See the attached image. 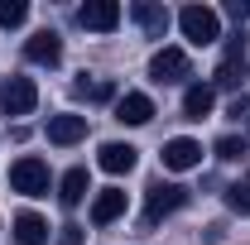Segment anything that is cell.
Here are the masks:
<instances>
[{"mask_svg": "<svg viewBox=\"0 0 250 245\" xmlns=\"http://www.w3.org/2000/svg\"><path fill=\"white\" fill-rule=\"evenodd\" d=\"M226 15H231V20L241 24V20H246V15H250V5H246V0H231V5H226Z\"/></svg>", "mask_w": 250, "mask_h": 245, "instance_id": "cell-22", "label": "cell"}, {"mask_svg": "<svg viewBox=\"0 0 250 245\" xmlns=\"http://www.w3.org/2000/svg\"><path fill=\"white\" fill-rule=\"evenodd\" d=\"M87 192H92L87 168H67V173H62V183H58V202H62V207H77Z\"/></svg>", "mask_w": 250, "mask_h": 245, "instance_id": "cell-17", "label": "cell"}, {"mask_svg": "<svg viewBox=\"0 0 250 245\" xmlns=\"http://www.w3.org/2000/svg\"><path fill=\"white\" fill-rule=\"evenodd\" d=\"M178 29L192 48H207V43H217L221 39V15L212 5H183L178 10Z\"/></svg>", "mask_w": 250, "mask_h": 245, "instance_id": "cell-1", "label": "cell"}, {"mask_svg": "<svg viewBox=\"0 0 250 245\" xmlns=\"http://www.w3.org/2000/svg\"><path fill=\"white\" fill-rule=\"evenodd\" d=\"M246 77H250V53H246V39L236 34V39L226 43V53H221L217 72H212V82H217V87H226V92H231V87H241Z\"/></svg>", "mask_w": 250, "mask_h": 245, "instance_id": "cell-3", "label": "cell"}, {"mask_svg": "<svg viewBox=\"0 0 250 245\" xmlns=\"http://www.w3.org/2000/svg\"><path fill=\"white\" fill-rule=\"evenodd\" d=\"M246 187H250V173H246Z\"/></svg>", "mask_w": 250, "mask_h": 245, "instance_id": "cell-25", "label": "cell"}, {"mask_svg": "<svg viewBox=\"0 0 250 245\" xmlns=\"http://www.w3.org/2000/svg\"><path fill=\"white\" fill-rule=\"evenodd\" d=\"M15 241L20 245H48V221L39 212H20L15 216Z\"/></svg>", "mask_w": 250, "mask_h": 245, "instance_id": "cell-16", "label": "cell"}, {"mask_svg": "<svg viewBox=\"0 0 250 245\" xmlns=\"http://www.w3.org/2000/svg\"><path fill=\"white\" fill-rule=\"evenodd\" d=\"M58 245H82V231H77V226H62V236H58Z\"/></svg>", "mask_w": 250, "mask_h": 245, "instance_id": "cell-23", "label": "cell"}, {"mask_svg": "<svg viewBox=\"0 0 250 245\" xmlns=\"http://www.w3.org/2000/svg\"><path fill=\"white\" fill-rule=\"evenodd\" d=\"M34 106H39V87L29 77H10V87L0 92V111L5 116H29Z\"/></svg>", "mask_w": 250, "mask_h": 245, "instance_id": "cell-6", "label": "cell"}, {"mask_svg": "<svg viewBox=\"0 0 250 245\" xmlns=\"http://www.w3.org/2000/svg\"><path fill=\"white\" fill-rule=\"evenodd\" d=\"M77 24H82V29H96V34H111L121 24V5H116V0H87V5L77 10Z\"/></svg>", "mask_w": 250, "mask_h": 245, "instance_id": "cell-7", "label": "cell"}, {"mask_svg": "<svg viewBox=\"0 0 250 245\" xmlns=\"http://www.w3.org/2000/svg\"><path fill=\"white\" fill-rule=\"evenodd\" d=\"M130 15H135V24L145 29V39H164L168 24H173V15H168L164 5H154V0H135V5H130Z\"/></svg>", "mask_w": 250, "mask_h": 245, "instance_id": "cell-8", "label": "cell"}, {"mask_svg": "<svg viewBox=\"0 0 250 245\" xmlns=\"http://www.w3.org/2000/svg\"><path fill=\"white\" fill-rule=\"evenodd\" d=\"M116 216H125V192L121 187H101L92 197V221L96 226H111Z\"/></svg>", "mask_w": 250, "mask_h": 245, "instance_id": "cell-14", "label": "cell"}, {"mask_svg": "<svg viewBox=\"0 0 250 245\" xmlns=\"http://www.w3.org/2000/svg\"><path fill=\"white\" fill-rule=\"evenodd\" d=\"M77 92L87 96V101H111L116 87H111V82H77Z\"/></svg>", "mask_w": 250, "mask_h": 245, "instance_id": "cell-21", "label": "cell"}, {"mask_svg": "<svg viewBox=\"0 0 250 245\" xmlns=\"http://www.w3.org/2000/svg\"><path fill=\"white\" fill-rule=\"evenodd\" d=\"M149 77H154L159 87H173V82L192 77V62H188L183 48H159L154 58H149Z\"/></svg>", "mask_w": 250, "mask_h": 245, "instance_id": "cell-5", "label": "cell"}, {"mask_svg": "<svg viewBox=\"0 0 250 245\" xmlns=\"http://www.w3.org/2000/svg\"><path fill=\"white\" fill-rule=\"evenodd\" d=\"M226 207H231V212H241V216H250V187H246V183L226 187Z\"/></svg>", "mask_w": 250, "mask_h": 245, "instance_id": "cell-20", "label": "cell"}, {"mask_svg": "<svg viewBox=\"0 0 250 245\" xmlns=\"http://www.w3.org/2000/svg\"><path fill=\"white\" fill-rule=\"evenodd\" d=\"M10 187L24 192V197H43V192H48V163L34 159V154L15 159V168H10Z\"/></svg>", "mask_w": 250, "mask_h": 245, "instance_id": "cell-4", "label": "cell"}, {"mask_svg": "<svg viewBox=\"0 0 250 245\" xmlns=\"http://www.w3.org/2000/svg\"><path fill=\"white\" fill-rule=\"evenodd\" d=\"M29 20V5L24 0H0V29H20Z\"/></svg>", "mask_w": 250, "mask_h": 245, "instance_id": "cell-18", "label": "cell"}, {"mask_svg": "<svg viewBox=\"0 0 250 245\" xmlns=\"http://www.w3.org/2000/svg\"><path fill=\"white\" fill-rule=\"evenodd\" d=\"M178 207H188V187L183 183H149V197H145V226H159L164 216H173Z\"/></svg>", "mask_w": 250, "mask_h": 245, "instance_id": "cell-2", "label": "cell"}, {"mask_svg": "<svg viewBox=\"0 0 250 245\" xmlns=\"http://www.w3.org/2000/svg\"><path fill=\"white\" fill-rule=\"evenodd\" d=\"M246 154V140H236V135H221L217 140V159H226V163H236Z\"/></svg>", "mask_w": 250, "mask_h": 245, "instance_id": "cell-19", "label": "cell"}, {"mask_svg": "<svg viewBox=\"0 0 250 245\" xmlns=\"http://www.w3.org/2000/svg\"><path fill=\"white\" fill-rule=\"evenodd\" d=\"M116 121L121 125H149L154 121V101L145 92H125L121 101H116Z\"/></svg>", "mask_w": 250, "mask_h": 245, "instance_id": "cell-11", "label": "cell"}, {"mask_svg": "<svg viewBox=\"0 0 250 245\" xmlns=\"http://www.w3.org/2000/svg\"><path fill=\"white\" fill-rule=\"evenodd\" d=\"M48 140L53 144H77V140H87V116H77V111H62L48 121Z\"/></svg>", "mask_w": 250, "mask_h": 245, "instance_id": "cell-12", "label": "cell"}, {"mask_svg": "<svg viewBox=\"0 0 250 245\" xmlns=\"http://www.w3.org/2000/svg\"><path fill=\"white\" fill-rule=\"evenodd\" d=\"M212 106H217V87H207V82H192V87L183 92V116L188 121L212 116Z\"/></svg>", "mask_w": 250, "mask_h": 245, "instance_id": "cell-15", "label": "cell"}, {"mask_svg": "<svg viewBox=\"0 0 250 245\" xmlns=\"http://www.w3.org/2000/svg\"><path fill=\"white\" fill-rule=\"evenodd\" d=\"M250 111V96H236V101H231V116H246Z\"/></svg>", "mask_w": 250, "mask_h": 245, "instance_id": "cell-24", "label": "cell"}, {"mask_svg": "<svg viewBox=\"0 0 250 245\" xmlns=\"http://www.w3.org/2000/svg\"><path fill=\"white\" fill-rule=\"evenodd\" d=\"M24 58L39 62V67H58V62H62V39L53 29H39L29 43H24Z\"/></svg>", "mask_w": 250, "mask_h": 245, "instance_id": "cell-10", "label": "cell"}, {"mask_svg": "<svg viewBox=\"0 0 250 245\" xmlns=\"http://www.w3.org/2000/svg\"><path fill=\"white\" fill-rule=\"evenodd\" d=\"M96 163H101L106 173H130V168L140 163V149H135V144H121V140H111V144H101Z\"/></svg>", "mask_w": 250, "mask_h": 245, "instance_id": "cell-13", "label": "cell"}, {"mask_svg": "<svg viewBox=\"0 0 250 245\" xmlns=\"http://www.w3.org/2000/svg\"><path fill=\"white\" fill-rule=\"evenodd\" d=\"M197 163H202V144H197V140L178 135V140H168V144H164V168L188 173V168H197Z\"/></svg>", "mask_w": 250, "mask_h": 245, "instance_id": "cell-9", "label": "cell"}]
</instances>
